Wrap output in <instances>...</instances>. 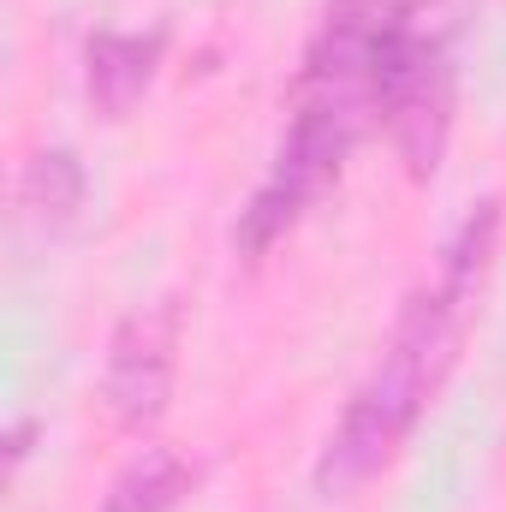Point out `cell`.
Instances as JSON below:
<instances>
[{"instance_id":"cell-6","label":"cell","mask_w":506,"mask_h":512,"mask_svg":"<svg viewBox=\"0 0 506 512\" xmlns=\"http://www.w3.org/2000/svg\"><path fill=\"white\" fill-rule=\"evenodd\" d=\"M197 483V465L173 447H143L126 471L108 483L102 512H173Z\"/></svg>"},{"instance_id":"cell-1","label":"cell","mask_w":506,"mask_h":512,"mask_svg":"<svg viewBox=\"0 0 506 512\" xmlns=\"http://www.w3.org/2000/svg\"><path fill=\"white\" fill-rule=\"evenodd\" d=\"M495 245H501V197H483L447 233L435 268L411 286V298L399 304V316L381 340L376 364L364 370L340 423L328 429V441L316 453V489L328 501H346L352 489H364L405 447V435L417 429L429 399L453 376L459 346L477 322L489 268H495Z\"/></svg>"},{"instance_id":"cell-7","label":"cell","mask_w":506,"mask_h":512,"mask_svg":"<svg viewBox=\"0 0 506 512\" xmlns=\"http://www.w3.org/2000/svg\"><path fill=\"white\" fill-rule=\"evenodd\" d=\"M18 203L36 221H48V227L72 221L78 203H84V167H78V155L72 149H36L24 161V173H18Z\"/></svg>"},{"instance_id":"cell-5","label":"cell","mask_w":506,"mask_h":512,"mask_svg":"<svg viewBox=\"0 0 506 512\" xmlns=\"http://www.w3.org/2000/svg\"><path fill=\"white\" fill-rule=\"evenodd\" d=\"M167 54V30H96L84 42V84L90 102L108 120H126L131 108L143 102V90L155 84V66Z\"/></svg>"},{"instance_id":"cell-3","label":"cell","mask_w":506,"mask_h":512,"mask_svg":"<svg viewBox=\"0 0 506 512\" xmlns=\"http://www.w3.org/2000/svg\"><path fill=\"white\" fill-rule=\"evenodd\" d=\"M376 72V120L393 131V149L417 179L441 167L447 120H453V54L447 30L423 0H381L370 36Z\"/></svg>"},{"instance_id":"cell-4","label":"cell","mask_w":506,"mask_h":512,"mask_svg":"<svg viewBox=\"0 0 506 512\" xmlns=\"http://www.w3.org/2000/svg\"><path fill=\"white\" fill-rule=\"evenodd\" d=\"M179 334H185L179 298L137 304L126 322L114 328L108 364H102V399H108L120 429H149L167 411L173 370H179Z\"/></svg>"},{"instance_id":"cell-2","label":"cell","mask_w":506,"mask_h":512,"mask_svg":"<svg viewBox=\"0 0 506 512\" xmlns=\"http://www.w3.org/2000/svg\"><path fill=\"white\" fill-rule=\"evenodd\" d=\"M376 6L381 0H328L292 78L274 161L233 221V245L245 256H262L274 239H286L316 209V197L346 173L358 137L376 126V72H370Z\"/></svg>"}]
</instances>
